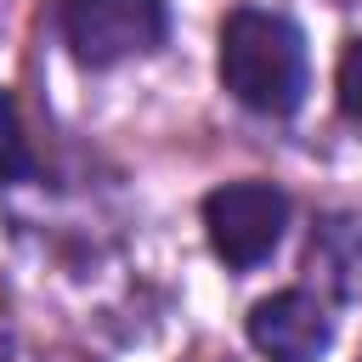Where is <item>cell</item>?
Segmentation results:
<instances>
[{
	"instance_id": "obj_1",
	"label": "cell",
	"mask_w": 362,
	"mask_h": 362,
	"mask_svg": "<svg viewBox=\"0 0 362 362\" xmlns=\"http://www.w3.org/2000/svg\"><path fill=\"white\" fill-rule=\"evenodd\" d=\"M221 85L266 119H288L305 102V34L283 11L243 6L221 23Z\"/></svg>"
},
{
	"instance_id": "obj_2",
	"label": "cell",
	"mask_w": 362,
	"mask_h": 362,
	"mask_svg": "<svg viewBox=\"0 0 362 362\" xmlns=\"http://www.w3.org/2000/svg\"><path fill=\"white\" fill-rule=\"evenodd\" d=\"M62 40L85 68H113L124 57H141L164 45L170 11L164 0H62L57 6Z\"/></svg>"
},
{
	"instance_id": "obj_3",
	"label": "cell",
	"mask_w": 362,
	"mask_h": 362,
	"mask_svg": "<svg viewBox=\"0 0 362 362\" xmlns=\"http://www.w3.org/2000/svg\"><path fill=\"white\" fill-rule=\"evenodd\" d=\"M283 226H288V198L272 187V181H226L204 198V232H209V249L232 266V272H249L260 266L277 243H283Z\"/></svg>"
},
{
	"instance_id": "obj_4",
	"label": "cell",
	"mask_w": 362,
	"mask_h": 362,
	"mask_svg": "<svg viewBox=\"0 0 362 362\" xmlns=\"http://www.w3.org/2000/svg\"><path fill=\"white\" fill-rule=\"evenodd\" d=\"M249 345L266 362H317L334 345V317L317 294L283 288V294H266L249 311Z\"/></svg>"
},
{
	"instance_id": "obj_5",
	"label": "cell",
	"mask_w": 362,
	"mask_h": 362,
	"mask_svg": "<svg viewBox=\"0 0 362 362\" xmlns=\"http://www.w3.org/2000/svg\"><path fill=\"white\" fill-rule=\"evenodd\" d=\"M28 175H34V153H28V136H23V119H17L11 90L0 85V187L28 181Z\"/></svg>"
},
{
	"instance_id": "obj_6",
	"label": "cell",
	"mask_w": 362,
	"mask_h": 362,
	"mask_svg": "<svg viewBox=\"0 0 362 362\" xmlns=\"http://www.w3.org/2000/svg\"><path fill=\"white\" fill-rule=\"evenodd\" d=\"M334 85H339V107L351 113V119H362V34L345 45V57H339V74H334Z\"/></svg>"
}]
</instances>
